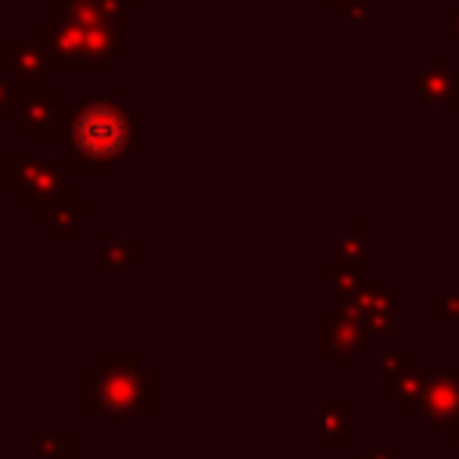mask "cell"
Segmentation results:
<instances>
[{"label":"cell","instance_id":"cell-1","mask_svg":"<svg viewBox=\"0 0 459 459\" xmlns=\"http://www.w3.org/2000/svg\"><path fill=\"white\" fill-rule=\"evenodd\" d=\"M75 133H79L82 151H90V154H115L126 143V115L118 108H111V104L90 108V111H82Z\"/></svg>","mask_w":459,"mask_h":459}]
</instances>
